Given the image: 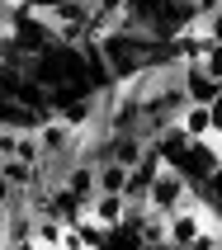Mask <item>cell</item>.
Wrapping results in <instances>:
<instances>
[{
  "mask_svg": "<svg viewBox=\"0 0 222 250\" xmlns=\"http://www.w3.org/2000/svg\"><path fill=\"white\" fill-rule=\"evenodd\" d=\"M147 208L161 212V217L189 208V180H184L175 166H161V170L152 175V184H147Z\"/></svg>",
  "mask_w": 222,
  "mask_h": 250,
  "instance_id": "cell-1",
  "label": "cell"
},
{
  "mask_svg": "<svg viewBox=\"0 0 222 250\" xmlns=\"http://www.w3.org/2000/svg\"><path fill=\"white\" fill-rule=\"evenodd\" d=\"M170 166L180 170L184 180H189V189H194V184H203V180H208V175L222 166V161H218V151H213V142H189V146H184V151L175 156Z\"/></svg>",
  "mask_w": 222,
  "mask_h": 250,
  "instance_id": "cell-2",
  "label": "cell"
},
{
  "mask_svg": "<svg viewBox=\"0 0 222 250\" xmlns=\"http://www.w3.org/2000/svg\"><path fill=\"white\" fill-rule=\"evenodd\" d=\"M175 76H180V90H184V99H189V104H208V99L222 90V81H213V76H208L203 66H199V62L180 66Z\"/></svg>",
  "mask_w": 222,
  "mask_h": 250,
  "instance_id": "cell-3",
  "label": "cell"
},
{
  "mask_svg": "<svg viewBox=\"0 0 222 250\" xmlns=\"http://www.w3.org/2000/svg\"><path fill=\"white\" fill-rule=\"evenodd\" d=\"M43 118H47L43 109H28V104H19V99L0 95V127H10V132H38Z\"/></svg>",
  "mask_w": 222,
  "mask_h": 250,
  "instance_id": "cell-4",
  "label": "cell"
},
{
  "mask_svg": "<svg viewBox=\"0 0 222 250\" xmlns=\"http://www.w3.org/2000/svg\"><path fill=\"white\" fill-rule=\"evenodd\" d=\"M123 212H128L123 194H95L90 208H85V217H90L95 227H104V231H113V227H123Z\"/></svg>",
  "mask_w": 222,
  "mask_h": 250,
  "instance_id": "cell-5",
  "label": "cell"
},
{
  "mask_svg": "<svg viewBox=\"0 0 222 250\" xmlns=\"http://www.w3.org/2000/svg\"><path fill=\"white\" fill-rule=\"evenodd\" d=\"M175 127H180L189 142H213L208 109H203V104H184V109H180V118H175Z\"/></svg>",
  "mask_w": 222,
  "mask_h": 250,
  "instance_id": "cell-6",
  "label": "cell"
},
{
  "mask_svg": "<svg viewBox=\"0 0 222 250\" xmlns=\"http://www.w3.org/2000/svg\"><path fill=\"white\" fill-rule=\"evenodd\" d=\"M123 184H128V166L95 161V194H123Z\"/></svg>",
  "mask_w": 222,
  "mask_h": 250,
  "instance_id": "cell-7",
  "label": "cell"
},
{
  "mask_svg": "<svg viewBox=\"0 0 222 250\" xmlns=\"http://www.w3.org/2000/svg\"><path fill=\"white\" fill-rule=\"evenodd\" d=\"M199 66L208 71L213 81H222V42H208V52H203V62H199Z\"/></svg>",
  "mask_w": 222,
  "mask_h": 250,
  "instance_id": "cell-8",
  "label": "cell"
},
{
  "mask_svg": "<svg viewBox=\"0 0 222 250\" xmlns=\"http://www.w3.org/2000/svg\"><path fill=\"white\" fill-rule=\"evenodd\" d=\"M203 109H208V127H213V137H222V90L208 99V104H203Z\"/></svg>",
  "mask_w": 222,
  "mask_h": 250,
  "instance_id": "cell-9",
  "label": "cell"
},
{
  "mask_svg": "<svg viewBox=\"0 0 222 250\" xmlns=\"http://www.w3.org/2000/svg\"><path fill=\"white\" fill-rule=\"evenodd\" d=\"M199 28L208 33V42H222V5H218V10H213V14H208V19H203Z\"/></svg>",
  "mask_w": 222,
  "mask_h": 250,
  "instance_id": "cell-10",
  "label": "cell"
},
{
  "mask_svg": "<svg viewBox=\"0 0 222 250\" xmlns=\"http://www.w3.org/2000/svg\"><path fill=\"white\" fill-rule=\"evenodd\" d=\"M5 250H38L33 241H5Z\"/></svg>",
  "mask_w": 222,
  "mask_h": 250,
  "instance_id": "cell-11",
  "label": "cell"
},
{
  "mask_svg": "<svg viewBox=\"0 0 222 250\" xmlns=\"http://www.w3.org/2000/svg\"><path fill=\"white\" fill-rule=\"evenodd\" d=\"M52 250H62V246H52Z\"/></svg>",
  "mask_w": 222,
  "mask_h": 250,
  "instance_id": "cell-12",
  "label": "cell"
},
{
  "mask_svg": "<svg viewBox=\"0 0 222 250\" xmlns=\"http://www.w3.org/2000/svg\"><path fill=\"white\" fill-rule=\"evenodd\" d=\"M218 250H222V246H218Z\"/></svg>",
  "mask_w": 222,
  "mask_h": 250,
  "instance_id": "cell-13",
  "label": "cell"
}]
</instances>
